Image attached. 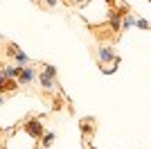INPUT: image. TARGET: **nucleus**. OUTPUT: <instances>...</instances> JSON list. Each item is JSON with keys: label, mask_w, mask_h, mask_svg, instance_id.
I'll use <instances>...</instances> for the list:
<instances>
[{"label": "nucleus", "mask_w": 151, "mask_h": 149, "mask_svg": "<svg viewBox=\"0 0 151 149\" xmlns=\"http://www.w3.org/2000/svg\"><path fill=\"white\" fill-rule=\"evenodd\" d=\"M25 133L29 138H41L45 133V129H43V122H41V120H29V122H25Z\"/></svg>", "instance_id": "f257e3e1"}, {"label": "nucleus", "mask_w": 151, "mask_h": 149, "mask_svg": "<svg viewBox=\"0 0 151 149\" xmlns=\"http://www.w3.org/2000/svg\"><path fill=\"white\" fill-rule=\"evenodd\" d=\"M97 54H99V61H101V63H117V61H120V59H117V54H115V50L108 48V45L97 48Z\"/></svg>", "instance_id": "f03ea898"}, {"label": "nucleus", "mask_w": 151, "mask_h": 149, "mask_svg": "<svg viewBox=\"0 0 151 149\" xmlns=\"http://www.w3.org/2000/svg\"><path fill=\"white\" fill-rule=\"evenodd\" d=\"M34 77H36V70L32 68V66H23L20 72H18V77H16V81H18L20 86H27V84L34 81Z\"/></svg>", "instance_id": "7ed1b4c3"}, {"label": "nucleus", "mask_w": 151, "mask_h": 149, "mask_svg": "<svg viewBox=\"0 0 151 149\" xmlns=\"http://www.w3.org/2000/svg\"><path fill=\"white\" fill-rule=\"evenodd\" d=\"M18 86H20V84L16 79H12V77H2V74H0V93H2V95L18 90Z\"/></svg>", "instance_id": "20e7f679"}, {"label": "nucleus", "mask_w": 151, "mask_h": 149, "mask_svg": "<svg viewBox=\"0 0 151 149\" xmlns=\"http://www.w3.org/2000/svg\"><path fill=\"white\" fill-rule=\"evenodd\" d=\"M20 68L23 66H2V77H12V79H16L20 72Z\"/></svg>", "instance_id": "39448f33"}, {"label": "nucleus", "mask_w": 151, "mask_h": 149, "mask_svg": "<svg viewBox=\"0 0 151 149\" xmlns=\"http://www.w3.org/2000/svg\"><path fill=\"white\" fill-rule=\"evenodd\" d=\"M79 129H81L83 136H90V133H93V118H83V120H79Z\"/></svg>", "instance_id": "423d86ee"}, {"label": "nucleus", "mask_w": 151, "mask_h": 149, "mask_svg": "<svg viewBox=\"0 0 151 149\" xmlns=\"http://www.w3.org/2000/svg\"><path fill=\"white\" fill-rule=\"evenodd\" d=\"M38 81H41V86L45 88V90H52V88H54V84H57V81L52 79V77H47V74H38Z\"/></svg>", "instance_id": "0eeeda50"}, {"label": "nucleus", "mask_w": 151, "mask_h": 149, "mask_svg": "<svg viewBox=\"0 0 151 149\" xmlns=\"http://www.w3.org/2000/svg\"><path fill=\"white\" fill-rule=\"evenodd\" d=\"M14 59L20 63V66H25V63H29V56L23 52V50H16V54H14Z\"/></svg>", "instance_id": "6e6552de"}, {"label": "nucleus", "mask_w": 151, "mask_h": 149, "mask_svg": "<svg viewBox=\"0 0 151 149\" xmlns=\"http://www.w3.org/2000/svg\"><path fill=\"white\" fill-rule=\"evenodd\" d=\"M41 72L47 74V77H52V79L57 77V68H54V66H50V63H43V70H41Z\"/></svg>", "instance_id": "1a4fd4ad"}, {"label": "nucleus", "mask_w": 151, "mask_h": 149, "mask_svg": "<svg viewBox=\"0 0 151 149\" xmlns=\"http://www.w3.org/2000/svg\"><path fill=\"white\" fill-rule=\"evenodd\" d=\"M38 140H41V142H43V147H47V145H50L52 140H54V133H43V136L38 138Z\"/></svg>", "instance_id": "9d476101"}, {"label": "nucleus", "mask_w": 151, "mask_h": 149, "mask_svg": "<svg viewBox=\"0 0 151 149\" xmlns=\"http://www.w3.org/2000/svg\"><path fill=\"white\" fill-rule=\"evenodd\" d=\"M135 27H140V30H149V23H147L145 18H135Z\"/></svg>", "instance_id": "9b49d317"}, {"label": "nucleus", "mask_w": 151, "mask_h": 149, "mask_svg": "<svg viewBox=\"0 0 151 149\" xmlns=\"http://www.w3.org/2000/svg\"><path fill=\"white\" fill-rule=\"evenodd\" d=\"M45 2H47L50 7H54V5H57V0H45Z\"/></svg>", "instance_id": "f8f14e48"}, {"label": "nucleus", "mask_w": 151, "mask_h": 149, "mask_svg": "<svg viewBox=\"0 0 151 149\" xmlns=\"http://www.w3.org/2000/svg\"><path fill=\"white\" fill-rule=\"evenodd\" d=\"M2 102H5V95H2V93H0V106H2Z\"/></svg>", "instance_id": "ddd939ff"}, {"label": "nucleus", "mask_w": 151, "mask_h": 149, "mask_svg": "<svg viewBox=\"0 0 151 149\" xmlns=\"http://www.w3.org/2000/svg\"><path fill=\"white\" fill-rule=\"evenodd\" d=\"M88 149H97V147H95V145H90V142H88Z\"/></svg>", "instance_id": "4468645a"}, {"label": "nucleus", "mask_w": 151, "mask_h": 149, "mask_svg": "<svg viewBox=\"0 0 151 149\" xmlns=\"http://www.w3.org/2000/svg\"><path fill=\"white\" fill-rule=\"evenodd\" d=\"M106 2H108V5H115V0H106Z\"/></svg>", "instance_id": "2eb2a0df"}, {"label": "nucleus", "mask_w": 151, "mask_h": 149, "mask_svg": "<svg viewBox=\"0 0 151 149\" xmlns=\"http://www.w3.org/2000/svg\"><path fill=\"white\" fill-rule=\"evenodd\" d=\"M0 74H2V66H0Z\"/></svg>", "instance_id": "dca6fc26"}, {"label": "nucleus", "mask_w": 151, "mask_h": 149, "mask_svg": "<svg viewBox=\"0 0 151 149\" xmlns=\"http://www.w3.org/2000/svg\"><path fill=\"white\" fill-rule=\"evenodd\" d=\"M86 2H88V0H86Z\"/></svg>", "instance_id": "f3484780"}]
</instances>
